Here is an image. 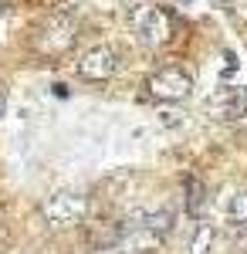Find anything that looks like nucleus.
I'll return each instance as SVG.
<instances>
[{"label":"nucleus","mask_w":247,"mask_h":254,"mask_svg":"<svg viewBox=\"0 0 247 254\" xmlns=\"http://www.w3.org/2000/svg\"><path fill=\"white\" fill-rule=\"evenodd\" d=\"M85 214H88V200L81 193H71V190L51 193L41 203V217H44L51 227H71L78 220H85Z\"/></svg>","instance_id":"obj_1"},{"label":"nucleus","mask_w":247,"mask_h":254,"mask_svg":"<svg viewBox=\"0 0 247 254\" xmlns=\"http://www.w3.org/2000/svg\"><path fill=\"white\" fill-rule=\"evenodd\" d=\"M132 24H135V38L142 41L146 48H163L170 41V17L159 7H142Z\"/></svg>","instance_id":"obj_2"},{"label":"nucleus","mask_w":247,"mask_h":254,"mask_svg":"<svg viewBox=\"0 0 247 254\" xmlns=\"http://www.w3.org/2000/svg\"><path fill=\"white\" fill-rule=\"evenodd\" d=\"M190 88H193L190 75H186L183 68H176V64L159 68V71L149 78V92L156 98H163V102H180V98L190 95Z\"/></svg>","instance_id":"obj_3"},{"label":"nucleus","mask_w":247,"mask_h":254,"mask_svg":"<svg viewBox=\"0 0 247 254\" xmlns=\"http://www.w3.org/2000/svg\"><path fill=\"white\" fill-rule=\"evenodd\" d=\"M115 68H119V55H115V48H105V44L85 51L78 61V75L88 81H109L115 75Z\"/></svg>","instance_id":"obj_4"},{"label":"nucleus","mask_w":247,"mask_h":254,"mask_svg":"<svg viewBox=\"0 0 247 254\" xmlns=\"http://www.w3.org/2000/svg\"><path fill=\"white\" fill-rule=\"evenodd\" d=\"M71 41H75V20L68 17V14H58V17L44 27V34H41V51L58 55V51H64Z\"/></svg>","instance_id":"obj_5"},{"label":"nucleus","mask_w":247,"mask_h":254,"mask_svg":"<svg viewBox=\"0 0 247 254\" xmlns=\"http://www.w3.org/2000/svg\"><path fill=\"white\" fill-rule=\"evenodd\" d=\"M210 112L213 119H241L247 112V88H224L210 98Z\"/></svg>","instance_id":"obj_6"},{"label":"nucleus","mask_w":247,"mask_h":254,"mask_svg":"<svg viewBox=\"0 0 247 254\" xmlns=\"http://www.w3.org/2000/svg\"><path fill=\"white\" fill-rule=\"evenodd\" d=\"M213 244H217V231H213V224L200 220V224L193 227V237H190V244H186V254H210V251H213Z\"/></svg>","instance_id":"obj_7"},{"label":"nucleus","mask_w":247,"mask_h":254,"mask_svg":"<svg viewBox=\"0 0 247 254\" xmlns=\"http://www.w3.org/2000/svg\"><path fill=\"white\" fill-rule=\"evenodd\" d=\"M146 231H152L156 237H166L173 231V210H156V214H146ZM139 231V227H135Z\"/></svg>","instance_id":"obj_8"},{"label":"nucleus","mask_w":247,"mask_h":254,"mask_svg":"<svg viewBox=\"0 0 247 254\" xmlns=\"http://www.w3.org/2000/svg\"><path fill=\"white\" fill-rule=\"evenodd\" d=\"M200 203H203V187H200L196 176H190V180H186V207H190V214L200 210Z\"/></svg>","instance_id":"obj_9"},{"label":"nucleus","mask_w":247,"mask_h":254,"mask_svg":"<svg viewBox=\"0 0 247 254\" xmlns=\"http://www.w3.org/2000/svg\"><path fill=\"white\" fill-rule=\"evenodd\" d=\"M230 217L237 224H247V190H241V193L230 200Z\"/></svg>","instance_id":"obj_10"},{"label":"nucleus","mask_w":247,"mask_h":254,"mask_svg":"<svg viewBox=\"0 0 247 254\" xmlns=\"http://www.w3.org/2000/svg\"><path fill=\"white\" fill-rule=\"evenodd\" d=\"M3 109H7V102H3V92H0V116H3Z\"/></svg>","instance_id":"obj_11"}]
</instances>
